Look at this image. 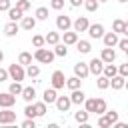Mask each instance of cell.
Instances as JSON below:
<instances>
[{
  "label": "cell",
  "mask_w": 128,
  "mask_h": 128,
  "mask_svg": "<svg viewBox=\"0 0 128 128\" xmlns=\"http://www.w3.org/2000/svg\"><path fill=\"white\" fill-rule=\"evenodd\" d=\"M84 106H86V112L88 114H104L106 112V100L104 98H86L84 102H82Z\"/></svg>",
  "instance_id": "obj_1"
},
{
  "label": "cell",
  "mask_w": 128,
  "mask_h": 128,
  "mask_svg": "<svg viewBox=\"0 0 128 128\" xmlns=\"http://www.w3.org/2000/svg\"><path fill=\"white\" fill-rule=\"evenodd\" d=\"M34 60H38V62H42V64H52V60H54V52H50L48 48H36V52H34V56H32Z\"/></svg>",
  "instance_id": "obj_2"
},
{
  "label": "cell",
  "mask_w": 128,
  "mask_h": 128,
  "mask_svg": "<svg viewBox=\"0 0 128 128\" xmlns=\"http://www.w3.org/2000/svg\"><path fill=\"white\" fill-rule=\"evenodd\" d=\"M24 76H26V70H24L22 64H16V62L10 64V68H8V78H12V80H16V82H22Z\"/></svg>",
  "instance_id": "obj_3"
},
{
  "label": "cell",
  "mask_w": 128,
  "mask_h": 128,
  "mask_svg": "<svg viewBox=\"0 0 128 128\" xmlns=\"http://www.w3.org/2000/svg\"><path fill=\"white\" fill-rule=\"evenodd\" d=\"M50 80H52V88H56V90L64 88V84H66V76H64V72H62V70H54Z\"/></svg>",
  "instance_id": "obj_4"
},
{
  "label": "cell",
  "mask_w": 128,
  "mask_h": 128,
  "mask_svg": "<svg viewBox=\"0 0 128 128\" xmlns=\"http://www.w3.org/2000/svg\"><path fill=\"white\" fill-rule=\"evenodd\" d=\"M102 68H104V62H102L100 58H92V60L88 62V72L94 74V76L102 74Z\"/></svg>",
  "instance_id": "obj_5"
},
{
  "label": "cell",
  "mask_w": 128,
  "mask_h": 128,
  "mask_svg": "<svg viewBox=\"0 0 128 128\" xmlns=\"http://www.w3.org/2000/svg\"><path fill=\"white\" fill-rule=\"evenodd\" d=\"M54 104H56L58 112H68V108L72 106V102H70V96H56Z\"/></svg>",
  "instance_id": "obj_6"
},
{
  "label": "cell",
  "mask_w": 128,
  "mask_h": 128,
  "mask_svg": "<svg viewBox=\"0 0 128 128\" xmlns=\"http://www.w3.org/2000/svg\"><path fill=\"white\" fill-rule=\"evenodd\" d=\"M16 120V112L12 108H4L0 110V124H12Z\"/></svg>",
  "instance_id": "obj_7"
},
{
  "label": "cell",
  "mask_w": 128,
  "mask_h": 128,
  "mask_svg": "<svg viewBox=\"0 0 128 128\" xmlns=\"http://www.w3.org/2000/svg\"><path fill=\"white\" fill-rule=\"evenodd\" d=\"M16 102V96L10 92H0V108H12Z\"/></svg>",
  "instance_id": "obj_8"
},
{
  "label": "cell",
  "mask_w": 128,
  "mask_h": 128,
  "mask_svg": "<svg viewBox=\"0 0 128 128\" xmlns=\"http://www.w3.org/2000/svg\"><path fill=\"white\" fill-rule=\"evenodd\" d=\"M70 26H72V20H70V16L62 14V16H58V18H56V28H58V32L70 30Z\"/></svg>",
  "instance_id": "obj_9"
},
{
  "label": "cell",
  "mask_w": 128,
  "mask_h": 128,
  "mask_svg": "<svg viewBox=\"0 0 128 128\" xmlns=\"http://www.w3.org/2000/svg\"><path fill=\"white\" fill-rule=\"evenodd\" d=\"M88 74H90V72H88V64H86V62H76V64H74V76H78L80 80H84Z\"/></svg>",
  "instance_id": "obj_10"
},
{
  "label": "cell",
  "mask_w": 128,
  "mask_h": 128,
  "mask_svg": "<svg viewBox=\"0 0 128 128\" xmlns=\"http://www.w3.org/2000/svg\"><path fill=\"white\" fill-rule=\"evenodd\" d=\"M88 18L86 16H78L74 22H72V26H74V32H86V28H88Z\"/></svg>",
  "instance_id": "obj_11"
},
{
  "label": "cell",
  "mask_w": 128,
  "mask_h": 128,
  "mask_svg": "<svg viewBox=\"0 0 128 128\" xmlns=\"http://www.w3.org/2000/svg\"><path fill=\"white\" fill-rule=\"evenodd\" d=\"M86 32L90 34V38H102V34H104V26H102V24H88Z\"/></svg>",
  "instance_id": "obj_12"
},
{
  "label": "cell",
  "mask_w": 128,
  "mask_h": 128,
  "mask_svg": "<svg viewBox=\"0 0 128 128\" xmlns=\"http://www.w3.org/2000/svg\"><path fill=\"white\" fill-rule=\"evenodd\" d=\"M112 32H116V34H128V24L122 18H116L114 24H112Z\"/></svg>",
  "instance_id": "obj_13"
},
{
  "label": "cell",
  "mask_w": 128,
  "mask_h": 128,
  "mask_svg": "<svg viewBox=\"0 0 128 128\" xmlns=\"http://www.w3.org/2000/svg\"><path fill=\"white\" fill-rule=\"evenodd\" d=\"M102 40H104V46L114 48L116 42H118V34H116V32H104V34H102Z\"/></svg>",
  "instance_id": "obj_14"
},
{
  "label": "cell",
  "mask_w": 128,
  "mask_h": 128,
  "mask_svg": "<svg viewBox=\"0 0 128 128\" xmlns=\"http://www.w3.org/2000/svg\"><path fill=\"white\" fill-rule=\"evenodd\" d=\"M100 60L104 62V64H110V62H114L116 60V52L112 50V48H102V54H100Z\"/></svg>",
  "instance_id": "obj_15"
},
{
  "label": "cell",
  "mask_w": 128,
  "mask_h": 128,
  "mask_svg": "<svg viewBox=\"0 0 128 128\" xmlns=\"http://www.w3.org/2000/svg\"><path fill=\"white\" fill-rule=\"evenodd\" d=\"M124 84H126V78L120 76V74H114V76L110 78V86H112V90H122Z\"/></svg>",
  "instance_id": "obj_16"
},
{
  "label": "cell",
  "mask_w": 128,
  "mask_h": 128,
  "mask_svg": "<svg viewBox=\"0 0 128 128\" xmlns=\"http://www.w3.org/2000/svg\"><path fill=\"white\" fill-rule=\"evenodd\" d=\"M56 88H46L44 90V94H42V102H46V104H54V100H56Z\"/></svg>",
  "instance_id": "obj_17"
},
{
  "label": "cell",
  "mask_w": 128,
  "mask_h": 128,
  "mask_svg": "<svg viewBox=\"0 0 128 128\" xmlns=\"http://www.w3.org/2000/svg\"><path fill=\"white\" fill-rule=\"evenodd\" d=\"M84 100H86V94H84L80 88L72 90V94H70V102H72V104H82Z\"/></svg>",
  "instance_id": "obj_18"
},
{
  "label": "cell",
  "mask_w": 128,
  "mask_h": 128,
  "mask_svg": "<svg viewBox=\"0 0 128 128\" xmlns=\"http://www.w3.org/2000/svg\"><path fill=\"white\" fill-rule=\"evenodd\" d=\"M20 96H22L26 102H32V100L36 98V90H34V86H26V88H22Z\"/></svg>",
  "instance_id": "obj_19"
},
{
  "label": "cell",
  "mask_w": 128,
  "mask_h": 128,
  "mask_svg": "<svg viewBox=\"0 0 128 128\" xmlns=\"http://www.w3.org/2000/svg\"><path fill=\"white\" fill-rule=\"evenodd\" d=\"M20 20H22V28H24V30H34V28H36V18H32V16H22Z\"/></svg>",
  "instance_id": "obj_20"
},
{
  "label": "cell",
  "mask_w": 128,
  "mask_h": 128,
  "mask_svg": "<svg viewBox=\"0 0 128 128\" xmlns=\"http://www.w3.org/2000/svg\"><path fill=\"white\" fill-rule=\"evenodd\" d=\"M18 30H20V26H18L16 22H12V20L4 26V34H6V36H16V34H18Z\"/></svg>",
  "instance_id": "obj_21"
},
{
  "label": "cell",
  "mask_w": 128,
  "mask_h": 128,
  "mask_svg": "<svg viewBox=\"0 0 128 128\" xmlns=\"http://www.w3.org/2000/svg\"><path fill=\"white\" fill-rule=\"evenodd\" d=\"M76 48H78L80 54H88V52L92 50V44H90L88 40H76Z\"/></svg>",
  "instance_id": "obj_22"
},
{
  "label": "cell",
  "mask_w": 128,
  "mask_h": 128,
  "mask_svg": "<svg viewBox=\"0 0 128 128\" xmlns=\"http://www.w3.org/2000/svg\"><path fill=\"white\" fill-rule=\"evenodd\" d=\"M78 40V32H70V30H64V44L70 46V44H76Z\"/></svg>",
  "instance_id": "obj_23"
},
{
  "label": "cell",
  "mask_w": 128,
  "mask_h": 128,
  "mask_svg": "<svg viewBox=\"0 0 128 128\" xmlns=\"http://www.w3.org/2000/svg\"><path fill=\"white\" fill-rule=\"evenodd\" d=\"M22 16H24V12H22V10H18L16 6H14V8H12V6L8 8V18H10L12 22H16V20H20Z\"/></svg>",
  "instance_id": "obj_24"
},
{
  "label": "cell",
  "mask_w": 128,
  "mask_h": 128,
  "mask_svg": "<svg viewBox=\"0 0 128 128\" xmlns=\"http://www.w3.org/2000/svg\"><path fill=\"white\" fill-rule=\"evenodd\" d=\"M64 86H68L70 90H76V88L82 86V80H80L78 76H72V78H66V84H64Z\"/></svg>",
  "instance_id": "obj_25"
},
{
  "label": "cell",
  "mask_w": 128,
  "mask_h": 128,
  "mask_svg": "<svg viewBox=\"0 0 128 128\" xmlns=\"http://www.w3.org/2000/svg\"><path fill=\"white\" fill-rule=\"evenodd\" d=\"M44 42L46 44H56V42H60V32H48L46 36H44Z\"/></svg>",
  "instance_id": "obj_26"
},
{
  "label": "cell",
  "mask_w": 128,
  "mask_h": 128,
  "mask_svg": "<svg viewBox=\"0 0 128 128\" xmlns=\"http://www.w3.org/2000/svg\"><path fill=\"white\" fill-rule=\"evenodd\" d=\"M54 46H56V48H54V56L66 58V54H68V48H66V44H60V42H56Z\"/></svg>",
  "instance_id": "obj_27"
},
{
  "label": "cell",
  "mask_w": 128,
  "mask_h": 128,
  "mask_svg": "<svg viewBox=\"0 0 128 128\" xmlns=\"http://www.w3.org/2000/svg\"><path fill=\"white\" fill-rule=\"evenodd\" d=\"M102 74H104L106 78H112L114 74H118V68H116V66H114L112 62H110V64H106V66L102 68Z\"/></svg>",
  "instance_id": "obj_28"
},
{
  "label": "cell",
  "mask_w": 128,
  "mask_h": 128,
  "mask_svg": "<svg viewBox=\"0 0 128 128\" xmlns=\"http://www.w3.org/2000/svg\"><path fill=\"white\" fill-rule=\"evenodd\" d=\"M88 116H90V114H88L86 110H78V112L74 114V120H76L78 124H88Z\"/></svg>",
  "instance_id": "obj_29"
},
{
  "label": "cell",
  "mask_w": 128,
  "mask_h": 128,
  "mask_svg": "<svg viewBox=\"0 0 128 128\" xmlns=\"http://www.w3.org/2000/svg\"><path fill=\"white\" fill-rule=\"evenodd\" d=\"M18 64H22V66L32 64V54H30V52H20V56H18Z\"/></svg>",
  "instance_id": "obj_30"
},
{
  "label": "cell",
  "mask_w": 128,
  "mask_h": 128,
  "mask_svg": "<svg viewBox=\"0 0 128 128\" xmlns=\"http://www.w3.org/2000/svg\"><path fill=\"white\" fill-rule=\"evenodd\" d=\"M96 86H98L100 90H106V88L110 86V78H106L104 74H98V80H96Z\"/></svg>",
  "instance_id": "obj_31"
},
{
  "label": "cell",
  "mask_w": 128,
  "mask_h": 128,
  "mask_svg": "<svg viewBox=\"0 0 128 128\" xmlns=\"http://www.w3.org/2000/svg\"><path fill=\"white\" fill-rule=\"evenodd\" d=\"M82 4H84V8H86L88 12H96V10H98V6H100V2H98V0H84Z\"/></svg>",
  "instance_id": "obj_32"
},
{
  "label": "cell",
  "mask_w": 128,
  "mask_h": 128,
  "mask_svg": "<svg viewBox=\"0 0 128 128\" xmlns=\"http://www.w3.org/2000/svg\"><path fill=\"white\" fill-rule=\"evenodd\" d=\"M34 16H36V20H48V8H44V6L36 8Z\"/></svg>",
  "instance_id": "obj_33"
},
{
  "label": "cell",
  "mask_w": 128,
  "mask_h": 128,
  "mask_svg": "<svg viewBox=\"0 0 128 128\" xmlns=\"http://www.w3.org/2000/svg\"><path fill=\"white\" fill-rule=\"evenodd\" d=\"M26 76H30V78H38V76H40V68H38L36 64H28Z\"/></svg>",
  "instance_id": "obj_34"
},
{
  "label": "cell",
  "mask_w": 128,
  "mask_h": 128,
  "mask_svg": "<svg viewBox=\"0 0 128 128\" xmlns=\"http://www.w3.org/2000/svg\"><path fill=\"white\" fill-rule=\"evenodd\" d=\"M8 92H10V94H14V96H20V92H22V84L14 80V82L10 84V88H8Z\"/></svg>",
  "instance_id": "obj_35"
},
{
  "label": "cell",
  "mask_w": 128,
  "mask_h": 128,
  "mask_svg": "<svg viewBox=\"0 0 128 128\" xmlns=\"http://www.w3.org/2000/svg\"><path fill=\"white\" fill-rule=\"evenodd\" d=\"M46 42H44V36H40V34H34L32 36V46L34 48H40V46H44Z\"/></svg>",
  "instance_id": "obj_36"
},
{
  "label": "cell",
  "mask_w": 128,
  "mask_h": 128,
  "mask_svg": "<svg viewBox=\"0 0 128 128\" xmlns=\"http://www.w3.org/2000/svg\"><path fill=\"white\" fill-rule=\"evenodd\" d=\"M16 8L22 10V12H28L30 10V0H16Z\"/></svg>",
  "instance_id": "obj_37"
},
{
  "label": "cell",
  "mask_w": 128,
  "mask_h": 128,
  "mask_svg": "<svg viewBox=\"0 0 128 128\" xmlns=\"http://www.w3.org/2000/svg\"><path fill=\"white\" fill-rule=\"evenodd\" d=\"M34 108H36V116H44L46 114V102H36Z\"/></svg>",
  "instance_id": "obj_38"
},
{
  "label": "cell",
  "mask_w": 128,
  "mask_h": 128,
  "mask_svg": "<svg viewBox=\"0 0 128 128\" xmlns=\"http://www.w3.org/2000/svg\"><path fill=\"white\" fill-rule=\"evenodd\" d=\"M24 114H26V118H36V108H34V104L28 102V106L24 108Z\"/></svg>",
  "instance_id": "obj_39"
},
{
  "label": "cell",
  "mask_w": 128,
  "mask_h": 128,
  "mask_svg": "<svg viewBox=\"0 0 128 128\" xmlns=\"http://www.w3.org/2000/svg\"><path fill=\"white\" fill-rule=\"evenodd\" d=\"M104 116L108 118V122H110V124H114V122L118 120V112H116V110H106V112H104Z\"/></svg>",
  "instance_id": "obj_40"
},
{
  "label": "cell",
  "mask_w": 128,
  "mask_h": 128,
  "mask_svg": "<svg viewBox=\"0 0 128 128\" xmlns=\"http://www.w3.org/2000/svg\"><path fill=\"white\" fill-rule=\"evenodd\" d=\"M50 8L52 10H62L64 8V0H50Z\"/></svg>",
  "instance_id": "obj_41"
},
{
  "label": "cell",
  "mask_w": 128,
  "mask_h": 128,
  "mask_svg": "<svg viewBox=\"0 0 128 128\" xmlns=\"http://www.w3.org/2000/svg\"><path fill=\"white\" fill-rule=\"evenodd\" d=\"M98 126H100V128H108V126H112V124L108 122V118H106L104 114H100V118H98Z\"/></svg>",
  "instance_id": "obj_42"
},
{
  "label": "cell",
  "mask_w": 128,
  "mask_h": 128,
  "mask_svg": "<svg viewBox=\"0 0 128 128\" xmlns=\"http://www.w3.org/2000/svg\"><path fill=\"white\" fill-rule=\"evenodd\" d=\"M116 46H118V48H120L122 52H128V40H126V38L118 40V42H116Z\"/></svg>",
  "instance_id": "obj_43"
},
{
  "label": "cell",
  "mask_w": 128,
  "mask_h": 128,
  "mask_svg": "<svg viewBox=\"0 0 128 128\" xmlns=\"http://www.w3.org/2000/svg\"><path fill=\"white\" fill-rule=\"evenodd\" d=\"M118 74H120V76H124V78L128 76V62L120 64V68H118Z\"/></svg>",
  "instance_id": "obj_44"
},
{
  "label": "cell",
  "mask_w": 128,
  "mask_h": 128,
  "mask_svg": "<svg viewBox=\"0 0 128 128\" xmlns=\"http://www.w3.org/2000/svg\"><path fill=\"white\" fill-rule=\"evenodd\" d=\"M22 128H36V122H34V118H26V120L22 122Z\"/></svg>",
  "instance_id": "obj_45"
},
{
  "label": "cell",
  "mask_w": 128,
  "mask_h": 128,
  "mask_svg": "<svg viewBox=\"0 0 128 128\" xmlns=\"http://www.w3.org/2000/svg\"><path fill=\"white\" fill-rule=\"evenodd\" d=\"M8 8H10V0H0V12H4Z\"/></svg>",
  "instance_id": "obj_46"
},
{
  "label": "cell",
  "mask_w": 128,
  "mask_h": 128,
  "mask_svg": "<svg viewBox=\"0 0 128 128\" xmlns=\"http://www.w3.org/2000/svg\"><path fill=\"white\" fill-rule=\"evenodd\" d=\"M6 80H8V70L0 68V82H6Z\"/></svg>",
  "instance_id": "obj_47"
},
{
  "label": "cell",
  "mask_w": 128,
  "mask_h": 128,
  "mask_svg": "<svg viewBox=\"0 0 128 128\" xmlns=\"http://www.w3.org/2000/svg\"><path fill=\"white\" fill-rule=\"evenodd\" d=\"M82 2L84 0H70V6L72 8H78V6H82Z\"/></svg>",
  "instance_id": "obj_48"
},
{
  "label": "cell",
  "mask_w": 128,
  "mask_h": 128,
  "mask_svg": "<svg viewBox=\"0 0 128 128\" xmlns=\"http://www.w3.org/2000/svg\"><path fill=\"white\" fill-rule=\"evenodd\" d=\"M2 60H4V52L0 50V62H2Z\"/></svg>",
  "instance_id": "obj_49"
},
{
  "label": "cell",
  "mask_w": 128,
  "mask_h": 128,
  "mask_svg": "<svg viewBox=\"0 0 128 128\" xmlns=\"http://www.w3.org/2000/svg\"><path fill=\"white\" fill-rule=\"evenodd\" d=\"M98 2H108V0H98Z\"/></svg>",
  "instance_id": "obj_50"
},
{
  "label": "cell",
  "mask_w": 128,
  "mask_h": 128,
  "mask_svg": "<svg viewBox=\"0 0 128 128\" xmlns=\"http://www.w3.org/2000/svg\"><path fill=\"white\" fill-rule=\"evenodd\" d=\"M118 2H126V0H118Z\"/></svg>",
  "instance_id": "obj_51"
}]
</instances>
